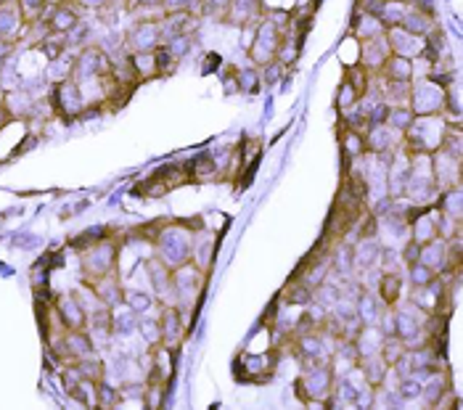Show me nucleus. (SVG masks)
Here are the masks:
<instances>
[{"label":"nucleus","instance_id":"nucleus-1","mask_svg":"<svg viewBox=\"0 0 463 410\" xmlns=\"http://www.w3.org/2000/svg\"><path fill=\"white\" fill-rule=\"evenodd\" d=\"M59 106H61V111H66V114H77V111L82 109L80 106V93H77V88L75 85H61L59 88Z\"/></svg>","mask_w":463,"mask_h":410},{"label":"nucleus","instance_id":"nucleus-2","mask_svg":"<svg viewBox=\"0 0 463 410\" xmlns=\"http://www.w3.org/2000/svg\"><path fill=\"white\" fill-rule=\"evenodd\" d=\"M157 37H159V32L154 24H141L138 32L132 35V46L138 48V50H148V48L157 46Z\"/></svg>","mask_w":463,"mask_h":410},{"label":"nucleus","instance_id":"nucleus-3","mask_svg":"<svg viewBox=\"0 0 463 410\" xmlns=\"http://www.w3.org/2000/svg\"><path fill=\"white\" fill-rule=\"evenodd\" d=\"M411 61L408 59H402V56H395V59H389L386 61V75L395 79H408L411 77Z\"/></svg>","mask_w":463,"mask_h":410},{"label":"nucleus","instance_id":"nucleus-4","mask_svg":"<svg viewBox=\"0 0 463 410\" xmlns=\"http://www.w3.org/2000/svg\"><path fill=\"white\" fill-rule=\"evenodd\" d=\"M17 11L11 8V6H3L0 8V37H8V35H14L17 30Z\"/></svg>","mask_w":463,"mask_h":410},{"label":"nucleus","instance_id":"nucleus-5","mask_svg":"<svg viewBox=\"0 0 463 410\" xmlns=\"http://www.w3.org/2000/svg\"><path fill=\"white\" fill-rule=\"evenodd\" d=\"M53 30H72V27H77V16L75 11H69V8H56V16H53Z\"/></svg>","mask_w":463,"mask_h":410},{"label":"nucleus","instance_id":"nucleus-6","mask_svg":"<svg viewBox=\"0 0 463 410\" xmlns=\"http://www.w3.org/2000/svg\"><path fill=\"white\" fill-rule=\"evenodd\" d=\"M389 119H392V125L395 127H408L411 125V114H408V111H395V114H392V117H389Z\"/></svg>","mask_w":463,"mask_h":410},{"label":"nucleus","instance_id":"nucleus-7","mask_svg":"<svg viewBox=\"0 0 463 410\" xmlns=\"http://www.w3.org/2000/svg\"><path fill=\"white\" fill-rule=\"evenodd\" d=\"M19 3H21V8H27V11H37V8H43L46 0H19Z\"/></svg>","mask_w":463,"mask_h":410},{"label":"nucleus","instance_id":"nucleus-8","mask_svg":"<svg viewBox=\"0 0 463 410\" xmlns=\"http://www.w3.org/2000/svg\"><path fill=\"white\" fill-rule=\"evenodd\" d=\"M82 3H85V6H101L104 0H82Z\"/></svg>","mask_w":463,"mask_h":410}]
</instances>
